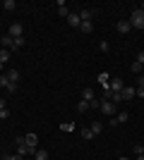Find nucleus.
Returning a JSON list of instances; mask_svg holds the SVG:
<instances>
[{
    "mask_svg": "<svg viewBox=\"0 0 144 160\" xmlns=\"http://www.w3.org/2000/svg\"><path fill=\"white\" fill-rule=\"evenodd\" d=\"M135 160H144V153H139V155H137V158H135Z\"/></svg>",
    "mask_w": 144,
    "mask_h": 160,
    "instance_id": "36",
    "label": "nucleus"
},
{
    "mask_svg": "<svg viewBox=\"0 0 144 160\" xmlns=\"http://www.w3.org/2000/svg\"><path fill=\"white\" fill-rule=\"evenodd\" d=\"M55 7H58V14H60V17H67V7H65V2H62V0H58V2H55Z\"/></svg>",
    "mask_w": 144,
    "mask_h": 160,
    "instance_id": "14",
    "label": "nucleus"
},
{
    "mask_svg": "<svg viewBox=\"0 0 144 160\" xmlns=\"http://www.w3.org/2000/svg\"><path fill=\"white\" fill-rule=\"evenodd\" d=\"M137 96H139V98H144V86H137Z\"/></svg>",
    "mask_w": 144,
    "mask_h": 160,
    "instance_id": "34",
    "label": "nucleus"
},
{
    "mask_svg": "<svg viewBox=\"0 0 144 160\" xmlns=\"http://www.w3.org/2000/svg\"><path fill=\"white\" fill-rule=\"evenodd\" d=\"M0 160H24V158H22V155H10V153H7V155H3Z\"/></svg>",
    "mask_w": 144,
    "mask_h": 160,
    "instance_id": "28",
    "label": "nucleus"
},
{
    "mask_svg": "<svg viewBox=\"0 0 144 160\" xmlns=\"http://www.w3.org/2000/svg\"><path fill=\"white\" fill-rule=\"evenodd\" d=\"M7 79H10V84H19V72L17 69H7Z\"/></svg>",
    "mask_w": 144,
    "mask_h": 160,
    "instance_id": "11",
    "label": "nucleus"
},
{
    "mask_svg": "<svg viewBox=\"0 0 144 160\" xmlns=\"http://www.w3.org/2000/svg\"><path fill=\"white\" fill-rule=\"evenodd\" d=\"M24 143H27V146L31 148V153H36V151H39V136H36L34 132H31V134H27V136H24Z\"/></svg>",
    "mask_w": 144,
    "mask_h": 160,
    "instance_id": "3",
    "label": "nucleus"
},
{
    "mask_svg": "<svg viewBox=\"0 0 144 160\" xmlns=\"http://www.w3.org/2000/svg\"><path fill=\"white\" fill-rule=\"evenodd\" d=\"M139 153H144V146H142V143H137V146H135V155H139Z\"/></svg>",
    "mask_w": 144,
    "mask_h": 160,
    "instance_id": "32",
    "label": "nucleus"
},
{
    "mask_svg": "<svg viewBox=\"0 0 144 160\" xmlns=\"http://www.w3.org/2000/svg\"><path fill=\"white\" fill-rule=\"evenodd\" d=\"M79 31H84V33H91V31H94L91 22H82V24H79Z\"/></svg>",
    "mask_w": 144,
    "mask_h": 160,
    "instance_id": "18",
    "label": "nucleus"
},
{
    "mask_svg": "<svg viewBox=\"0 0 144 160\" xmlns=\"http://www.w3.org/2000/svg\"><path fill=\"white\" fill-rule=\"evenodd\" d=\"M7 117H10V110H7V108H5V110H0V122H5Z\"/></svg>",
    "mask_w": 144,
    "mask_h": 160,
    "instance_id": "29",
    "label": "nucleus"
},
{
    "mask_svg": "<svg viewBox=\"0 0 144 160\" xmlns=\"http://www.w3.org/2000/svg\"><path fill=\"white\" fill-rule=\"evenodd\" d=\"M130 69H132V72H135V74H139V72H142V65H139V62L135 60V62H132V65H130Z\"/></svg>",
    "mask_w": 144,
    "mask_h": 160,
    "instance_id": "25",
    "label": "nucleus"
},
{
    "mask_svg": "<svg viewBox=\"0 0 144 160\" xmlns=\"http://www.w3.org/2000/svg\"><path fill=\"white\" fill-rule=\"evenodd\" d=\"M3 7H5L7 12H12L14 7H17V2H14V0H5V2H3Z\"/></svg>",
    "mask_w": 144,
    "mask_h": 160,
    "instance_id": "22",
    "label": "nucleus"
},
{
    "mask_svg": "<svg viewBox=\"0 0 144 160\" xmlns=\"http://www.w3.org/2000/svg\"><path fill=\"white\" fill-rule=\"evenodd\" d=\"M14 146H17V155H22V158H24V155H34L27 143H14Z\"/></svg>",
    "mask_w": 144,
    "mask_h": 160,
    "instance_id": "10",
    "label": "nucleus"
},
{
    "mask_svg": "<svg viewBox=\"0 0 144 160\" xmlns=\"http://www.w3.org/2000/svg\"><path fill=\"white\" fill-rule=\"evenodd\" d=\"M115 29H118V33H127V31L132 29V24H130L127 19H120V22L115 24Z\"/></svg>",
    "mask_w": 144,
    "mask_h": 160,
    "instance_id": "8",
    "label": "nucleus"
},
{
    "mask_svg": "<svg viewBox=\"0 0 144 160\" xmlns=\"http://www.w3.org/2000/svg\"><path fill=\"white\" fill-rule=\"evenodd\" d=\"M89 129H91V132L96 134V136H99V134L103 132V124H101V122H91V127H89Z\"/></svg>",
    "mask_w": 144,
    "mask_h": 160,
    "instance_id": "17",
    "label": "nucleus"
},
{
    "mask_svg": "<svg viewBox=\"0 0 144 160\" xmlns=\"http://www.w3.org/2000/svg\"><path fill=\"white\" fill-rule=\"evenodd\" d=\"M120 96H123V100H132L135 96H137V88H135V86H127V84H125V88L120 91Z\"/></svg>",
    "mask_w": 144,
    "mask_h": 160,
    "instance_id": "5",
    "label": "nucleus"
},
{
    "mask_svg": "<svg viewBox=\"0 0 144 160\" xmlns=\"http://www.w3.org/2000/svg\"><path fill=\"white\" fill-rule=\"evenodd\" d=\"M127 117H130V112H118L115 117H110V127H118V124L127 122Z\"/></svg>",
    "mask_w": 144,
    "mask_h": 160,
    "instance_id": "6",
    "label": "nucleus"
},
{
    "mask_svg": "<svg viewBox=\"0 0 144 160\" xmlns=\"http://www.w3.org/2000/svg\"><path fill=\"white\" fill-rule=\"evenodd\" d=\"M137 86H144V74H139V77H137Z\"/></svg>",
    "mask_w": 144,
    "mask_h": 160,
    "instance_id": "33",
    "label": "nucleus"
},
{
    "mask_svg": "<svg viewBox=\"0 0 144 160\" xmlns=\"http://www.w3.org/2000/svg\"><path fill=\"white\" fill-rule=\"evenodd\" d=\"M108 88L113 91V93H120V91L125 88V81L120 79V77H115V79H110V81H108Z\"/></svg>",
    "mask_w": 144,
    "mask_h": 160,
    "instance_id": "4",
    "label": "nucleus"
},
{
    "mask_svg": "<svg viewBox=\"0 0 144 160\" xmlns=\"http://www.w3.org/2000/svg\"><path fill=\"white\" fill-rule=\"evenodd\" d=\"M5 103H7L5 98H0V110H5Z\"/></svg>",
    "mask_w": 144,
    "mask_h": 160,
    "instance_id": "35",
    "label": "nucleus"
},
{
    "mask_svg": "<svg viewBox=\"0 0 144 160\" xmlns=\"http://www.w3.org/2000/svg\"><path fill=\"white\" fill-rule=\"evenodd\" d=\"M108 81H110V77H108L106 72H101V74H99V84H103V86H108Z\"/></svg>",
    "mask_w": 144,
    "mask_h": 160,
    "instance_id": "21",
    "label": "nucleus"
},
{
    "mask_svg": "<svg viewBox=\"0 0 144 160\" xmlns=\"http://www.w3.org/2000/svg\"><path fill=\"white\" fill-rule=\"evenodd\" d=\"M132 24V29H144V10L142 7H137V10H132L130 19H127Z\"/></svg>",
    "mask_w": 144,
    "mask_h": 160,
    "instance_id": "1",
    "label": "nucleus"
},
{
    "mask_svg": "<svg viewBox=\"0 0 144 160\" xmlns=\"http://www.w3.org/2000/svg\"><path fill=\"white\" fill-rule=\"evenodd\" d=\"M99 48H101V53H108V43H106V41H101V43H99Z\"/></svg>",
    "mask_w": 144,
    "mask_h": 160,
    "instance_id": "30",
    "label": "nucleus"
},
{
    "mask_svg": "<svg viewBox=\"0 0 144 160\" xmlns=\"http://www.w3.org/2000/svg\"><path fill=\"white\" fill-rule=\"evenodd\" d=\"M10 36H12V38L24 36V27H22V24H12V27H10Z\"/></svg>",
    "mask_w": 144,
    "mask_h": 160,
    "instance_id": "7",
    "label": "nucleus"
},
{
    "mask_svg": "<svg viewBox=\"0 0 144 160\" xmlns=\"http://www.w3.org/2000/svg\"><path fill=\"white\" fill-rule=\"evenodd\" d=\"M89 110V100H79L77 103V112H87Z\"/></svg>",
    "mask_w": 144,
    "mask_h": 160,
    "instance_id": "19",
    "label": "nucleus"
},
{
    "mask_svg": "<svg viewBox=\"0 0 144 160\" xmlns=\"http://www.w3.org/2000/svg\"><path fill=\"white\" fill-rule=\"evenodd\" d=\"M103 115H108V117H115L118 115V108H115V103H110V100H106V98H101V108H99Z\"/></svg>",
    "mask_w": 144,
    "mask_h": 160,
    "instance_id": "2",
    "label": "nucleus"
},
{
    "mask_svg": "<svg viewBox=\"0 0 144 160\" xmlns=\"http://www.w3.org/2000/svg\"><path fill=\"white\" fill-rule=\"evenodd\" d=\"M67 22H70V27H77V29H79V24H82L79 12H70V14H67Z\"/></svg>",
    "mask_w": 144,
    "mask_h": 160,
    "instance_id": "9",
    "label": "nucleus"
},
{
    "mask_svg": "<svg viewBox=\"0 0 144 160\" xmlns=\"http://www.w3.org/2000/svg\"><path fill=\"white\" fill-rule=\"evenodd\" d=\"M7 84H10V79H7V74H0V86L7 88Z\"/></svg>",
    "mask_w": 144,
    "mask_h": 160,
    "instance_id": "27",
    "label": "nucleus"
},
{
    "mask_svg": "<svg viewBox=\"0 0 144 160\" xmlns=\"http://www.w3.org/2000/svg\"><path fill=\"white\" fill-rule=\"evenodd\" d=\"M3 69H5V65H3V62H0V74H3Z\"/></svg>",
    "mask_w": 144,
    "mask_h": 160,
    "instance_id": "38",
    "label": "nucleus"
},
{
    "mask_svg": "<svg viewBox=\"0 0 144 160\" xmlns=\"http://www.w3.org/2000/svg\"><path fill=\"white\" fill-rule=\"evenodd\" d=\"M91 17H94V10H79V19L82 22H91Z\"/></svg>",
    "mask_w": 144,
    "mask_h": 160,
    "instance_id": "12",
    "label": "nucleus"
},
{
    "mask_svg": "<svg viewBox=\"0 0 144 160\" xmlns=\"http://www.w3.org/2000/svg\"><path fill=\"white\" fill-rule=\"evenodd\" d=\"M7 60H10V50H7V48H0V62L5 65Z\"/></svg>",
    "mask_w": 144,
    "mask_h": 160,
    "instance_id": "20",
    "label": "nucleus"
},
{
    "mask_svg": "<svg viewBox=\"0 0 144 160\" xmlns=\"http://www.w3.org/2000/svg\"><path fill=\"white\" fill-rule=\"evenodd\" d=\"M34 160H48V151H43V148H39L34 153Z\"/></svg>",
    "mask_w": 144,
    "mask_h": 160,
    "instance_id": "16",
    "label": "nucleus"
},
{
    "mask_svg": "<svg viewBox=\"0 0 144 160\" xmlns=\"http://www.w3.org/2000/svg\"><path fill=\"white\" fill-rule=\"evenodd\" d=\"M142 10H144V2H142Z\"/></svg>",
    "mask_w": 144,
    "mask_h": 160,
    "instance_id": "39",
    "label": "nucleus"
},
{
    "mask_svg": "<svg viewBox=\"0 0 144 160\" xmlns=\"http://www.w3.org/2000/svg\"><path fill=\"white\" fill-rule=\"evenodd\" d=\"M62 132H75V124H70V122H65V124H60Z\"/></svg>",
    "mask_w": 144,
    "mask_h": 160,
    "instance_id": "26",
    "label": "nucleus"
},
{
    "mask_svg": "<svg viewBox=\"0 0 144 160\" xmlns=\"http://www.w3.org/2000/svg\"><path fill=\"white\" fill-rule=\"evenodd\" d=\"M94 136H96V134L91 132L89 127H87V129H82V139H94Z\"/></svg>",
    "mask_w": 144,
    "mask_h": 160,
    "instance_id": "24",
    "label": "nucleus"
},
{
    "mask_svg": "<svg viewBox=\"0 0 144 160\" xmlns=\"http://www.w3.org/2000/svg\"><path fill=\"white\" fill-rule=\"evenodd\" d=\"M22 46H24V36H19V38H14V43H12V50H19Z\"/></svg>",
    "mask_w": 144,
    "mask_h": 160,
    "instance_id": "23",
    "label": "nucleus"
},
{
    "mask_svg": "<svg viewBox=\"0 0 144 160\" xmlns=\"http://www.w3.org/2000/svg\"><path fill=\"white\" fill-rule=\"evenodd\" d=\"M137 62L144 67V50H139V53H137Z\"/></svg>",
    "mask_w": 144,
    "mask_h": 160,
    "instance_id": "31",
    "label": "nucleus"
},
{
    "mask_svg": "<svg viewBox=\"0 0 144 160\" xmlns=\"http://www.w3.org/2000/svg\"><path fill=\"white\" fill-rule=\"evenodd\" d=\"M82 100H89V103L94 100V91H91L89 86H87V88H82Z\"/></svg>",
    "mask_w": 144,
    "mask_h": 160,
    "instance_id": "15",
    "label": "nucleus"
},
{
    "mask_svg": "<svg viewBox=\"0 0 144 160\" xmlns=\"http://www.w3.org/2000/svg\"><path fill=\"white\" fill-rule=\"evenodd\" d=\"M0 43H3V46H5L7 50H12V43H14V38L10 36V33H7V36H3V38H0Z\"/></svg>",
    "mask_w": 144,
    "mask_h": 160,
    "instance_id": "13",
    "label": "nucleus"
},
{
    "mask_svg": "<svg viewBox=\"0 0 144 160\" xmlns=\"http://www.w3.org/2000/svg\"><path fill=\"white\" fill-rule=\"evenodd\" d=\"M118 160H130V158H127V155H120V158H118Z\"/></svg>",
    "mask_w": 144,
    "mask_h": 160,
    "instance_id": "37",
    "label": "nucleus"
}]
</instances>
